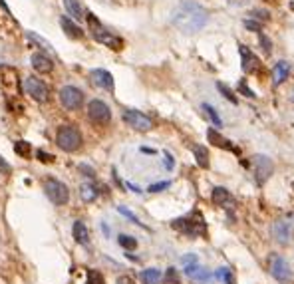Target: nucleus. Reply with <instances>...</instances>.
I'll return each instance as SVG.
<instances>
[{"instance_id":"nucleus-1","label":"nucleus","mask_w":294,"mask_h":284,"mask_svg":"<svg viewBox=\"0 0 294 284\" xmlns=\"http://www.w3.org/2000/svg\"><path fill=\"white\" fill-rule=\"evenodd\" d=\"M207 22H209V12L193 0L181 2L171 12V24L183 34H195V32L203 30L207 26Z\"/></svg>"},{"instance_id":"nucleus-2","label":"nucleus","mask_w":294,"mask_h":284,"mask_svg":"<svg viewBox=\"0 0 294 284\" xmlns=\"http://www.w3.org/2000/svg\"><path fill=\"white\" fill-rule=\"evenodd\" d=\"M171 227L179 233H183L185 237H191V239H197V237H205L207 235V225H205V219L201 213L193 211L181 219H175L171 223Z\"/></svg>"},{"instance_id":"nucleus-3","label":"nucleus","mask_w":294,"mask_h":284,"mask_svg":"<svg viewBox=\"0 0 294 284\" xmlns=\"http://www.w3.org/2000/svg\"><path fill=\"white\" fill-rule=\"evenodd\" d=\"M86 18H88L90 28H92V34H94V38H96L98 42H102V44L110 46L112 50H122V44H124V42H122L120 38H116L112 32H108V30L100 24V20H98L94 14H88Z\"/></svg>"},{"instance_id":"nucleus-4","label":"nucleus","mask_w":294,"mask_h":284,"mask_svg":"<svg viewBox=\"0 0 294 284\" xmlns=\"http://www.w3.org/2000/svg\"><path fill=\"white\" fill-rule=\"evenodd\" d=\"M56 143L60 149L72 153L76 149L82 147V134L74 128V126H64L58 130V136H56Z\"/></svg>"},{"instance_id":"nucleus-5","label":"nucleus","mask_w":294,"mask_h":284,"mask_svg":"<svg viewBox=\"0 0 294 284\" xmlns=\"http://www.w3.org/2000/svg\"><path fill=\"white\" fill-rule=\"evenodd\" d=\"M44 191H46V195H48V199L54 203V205H66L68 201H70V191H68V187L62 183V181H58V179H48L46 183H44Z\"/></svg>"},{"instance_id":"nucleus-6","label":"nucleus","mask_w":294,"mask_h":284,"mask_svg":"<svg viewBox=\"0 0 294 284\" xmlns=\"http://www.w3.org/2000/svg\"><path fill=\"white\" fill-rule=\"evenodd\" d=\"M293 229H294V215H287V217H281L279 221L273 223V239L281 245H289L291 237H293Z\"/></svg>"},{"instance_id":"nucleus-7","label":"nucleus","mask_w":294,"mask_h":284,"mask_svg":"<svg viewBox=\"0 0 294 284\" xmlns=\"http://www.w3.org/2000/svg\"><path fill=\"white\" fill-rule=\"evenodd\" d=\"M253 173H255V179L259 185L267 183L271 179V175L275 173V163L271 157L267 155H255L253 157Z\"/></svg>"},{"instance_id":"nucleus-8","label":"nucleus","mask_w":294,"mask_h":284,"mask_svg":"<svg viewBox=\"0 0 294 284\" xmlns=\"http://www.w3.org/2000/svg\"><path fill=\"white\" fill-rule=\"evenodd\" d=\"M0 90L6 92V96H18L20 94V82L18 72L10 66H0Z\"/></svg>"},{"instance_id":"nucleus-9","label":"nucleus","mask_w":294,"mask_h":284,"mask_svg":"<svg viewBox=\"0 0 294 284\" xmlns=\"http://www.w3.org/2000/svg\"><path fill=\"white\" fill-rule=\"evenodd\" d=\"M88 118L96 126H108L112 120V112H110L108 104H104L102 100H92L88 104Z\"/></svg>"},{"instance_id":"nucleus-10","label":"nucleus","mask_w":294,"mask_h":284,"mask_svg":"<svg viewBox=\"0 0 294 284\" xmlns=\"http://www.w3.org/2000/svg\"><path fill=\"white\" fill-rule=\"evenodd\" d=\"M60 102H62V106H64L66 110L74 112V110H80V108H82V104H84V94H82V90H78V88H74V86H64V88L60 90Z\"/></svg>"},{"instance_id":"nucleus-11","label":"nucleus","mask_w":294,"mask_h":284,"mask_svg":"<svg viewBox=\"0 0 294 284\" xmlns=\"http://www.w3.org/2000/svg\"><path fill=\"white\" fill-rule=\"evenodd\" d=\"M271 275L275 281H279L281 284H287L293 281V271H291V265L287 263V259L275 255L271 259Z\"/></svg>"},{"instance_id":"nucleus-12","label":"nucleus","mask_w":294,"mask_h":284,"mask_svg":"<svg viewBox=\"0 0 294 284\" xmlns=\"http://www.w3.org/2000/svg\"><path fill=\"white\" fill-rule=\"evenodd\" d=\"M124 122L132 130H136V132H149V130H153V122L147 118L146 114H142L138 110H126L124 112Z\"/></svg>"},{"instance_id":"nucleus-13","label":"nucleus","mask_w":294,"mask_h":284,"mask_svg":"<svg viewBox=\"0 0 294 284\" xmlns=\"http://www.w3.org/2000/svg\"><path fill=\"white\" fill-rule=\"evenodd\" d=\"M24 92H26L32 100H36V102H40V104L48 100V86H46L42 80L34 78V76H30V78L24 80Z\"/></svg>"},{"instance_id":"nucleus-14","label":"nucleus","mask_w":294,"mask_h":284,"mask_svg":"<svg viewBox=\"0 0 294 284\" xmlns=\"http://www.w3.org/2000/svg\"><path fill=\"white\" fill-rule=\"evenodd\" d=\"M239 52H241V60H243V70L247 74H259L261 72V60L247 46H239Z\"/></svg>"},{"instance_id":"nucleus-15","label":"nucleus","mask_w":294,"mask_h":284,"mask_svg":"<svg viewBox=\"0 0 294 284\" xmlns=\"http://www.w3.org/2000/svg\"><path fill=\"white\" fill-rule=\"evenodd\" d=\"M90 78H92V82H94L98 88H104V90H108V92H114V76H112L108 70H102V68L92 70V72H90Z\"/></svg>"},{"instance_id":"nucleus-16","label":"nucleus","mask_w":294,"mask_h":284,"mask_svg":"<svg viewBox=\"0 0 294 284\" xmlns=\"http://www.w3.org/2000/svg\"><path fill=\"white\" fill-rule=\"evenodd\" d=\"M30 62H32V68H34L36 72H40V74H48V72H52V68H54L52 60H50L46 54H34Z\"/></svg>"},{"instance_id":"nucleus-17","label":"nucleus","mask_w":294,"mask_h":284,"mask_svg":"<svg viewBox=\"0 0 294 284\" xmlns=\"http://www.w3.org/2000/svg\"><path fill=\"white\" fill-rule=\"evenodd\" d=\"M60 26H62L64 32H66L70 38H74V40H78V38L84 36V30H82L72 18H68V16H62V18H60Z\"/></svg>"},{"instance_id":"nucleus-18","label":"nucleus","mask_w":294,"mask_h":284,"mask_svg":"<svg viewBox=\"0 0 294 284\" xmlns=\"http://www.w3.org/2000/svg\"><path fill=\"white\" fill-rule=\"evenodd\" d=\"M289 74H291V64L289 62H279L275 68H273V82H275V86H279V84H283L287 78H289Z\"/></svg>"},{"instance_id":"nucleus-19","label":"nucleus","mask_w":294,"mask_h":284,"mask_svg":"<svg viewBox=\"0 0 294 284\" xmlns=\"http://www.w3.org/2000/svg\"><path fill=\"white\" fill-rule=\"evenodd\" d=\"M72 233H74L76 243H80V245H88V243H90V233H88V227H86L82 221H76V223H74Z\"/></svg>"},{"instance_id":"nucleus-20","label":"nucleus","mask_w":294,"mask_h":284,"mask_svg":"<svg viewBox=\"0 0 294 284\" xmlns=\"http://www.w3.org/2000/svg\"><path fill=\"white\" fill-rule=\"evenodd\" d=\"M207 140L213 143V145L221 147V149H233V143L229 142V140H225L215 128H209V132H207Z\"/></svg>"},{"instance_id":"nucleus-21","label":"nucleus","mask_w":294,"mask_h":284,"mask_svg":"<svg viewBox=\"0 0 294 284\" xmlns=\"http://www.w3.org/2000/svg\"><path fill=\"white\" fill-rule=\"evenodd\" d=\"M213 203L217 207H227L231 203V193L225 187H215L213 189Z\"/></svg>"},{"instance_id":"nucleus-22","label":"nucleus","mask_w":294,"mask_h":284,"mask_svg":"<svg viewBox=\"0 0 294 284\" xmlns=\"http://www.w3.org/2000/svg\"><path fill=\"white\" fill-rule=\"evenodd\" d=\"M64 6H66L68 14H70L74 20H82V18H86V16H84V10H82L80 0H64Z\"/></svg>"},{"instance_id":"nucleus-23","label":"nucleus","mask_w":294,"mask_h":284,"mask_svg":"<svg viewBox=\"0 0 294 284\" xmlns=\"http://www.w3.org/2000/svg\"><path fill=\"white\" fill-rule=\"evenodd\" d=\"M193 153H195V159H197L199 167L209 169V151H207L203 145H195V147H193Z\"/></svg>"},{"instance_id":"nucleus-24","label":"nucleus","mask_w":294,"mask_h":284,"mask_svg":"<svg viewBox=\"0 0 294 284\" xmlns=\"http://www.w3.org/2000/svg\"><path fill=\"white\" fill-rule=\"evenodd\" d=\"M80 197H82V201L92 203V201L98 197V191H96V187H94V185L86 183V185H82V187H80Z\"/></svg>"},{"instance_id":"nucleus-25","label":"nucleus","mask_w":294,"mask_h":284,"mask_svg":"<svg viewBox=\"0 0 294 284\" xmlns=\"http://www.w3.org/2000/svg\"><path fill=\"white\" fill-rule=\"evenodd\" d=\"M161 281V273L157 269H147L142 273V283L144 284H157Z\"/></svg>"},{"instance_id":"nucleus-26","label":"nucleus","mask_w":294,"mask_h":284,"mask_svg":"<svg viewBox=\"0 0 294 284\" xmlns=\"http://www.w3.org/2000/svg\"><path fill=\"white\" fill-rule=\"evenodd\" d=\"M189 279H191V281H193L195 284H205L207 281H211V273L199 267V269H197V271H195V273H193Z\"/></svg>"},{"instance_id":"nucleus-27","label":"nucleus","mask_w":294,"mask_h":284,"mask_svg":"<svg viewBox=\"0 0 294 284\" xmlns=\"http://www.w3.org/2000/svg\"><path fill=\"white\" fill-rule=\"evenodd\" d=\"M217 90L221 92V96L225 98V100H229L231 104H237V98H235V94H233V90L227 86V84H223V82H217Z\"/></svg>"},{"instance_id":"nucleus-28","label":"nucleus","mask_w":294,"mask_h":284,"mask_svg":"<svg viewBox=\"0 0 294 284\" xmlns=\"http://www.w3.org/2000/svg\"><path fill=\"white\" fill-rule=\"evenodd\" d=\"M203 110H205V114L209 116V120L215 124V128H221V126H223V122H221V118H219V114H217V110H215L213 106L203 104Z\"/></svg>"},{"instance_id":"nucleus-29","label":"nucleus","mask_w":294,"mask_h":284,"mask_svg":"<svg viewBox=\"0 0 294 284\" xmlns=\"http://www.w3.org/2000/svg\"><path fill=\"white\" fill-rule=\"evenodd\" d=\"M118 243H120L126 251H134V249H138V241H136L134 237H130V235H120V237H118Z\"/></svg>"},{"instance_id":"nucleus-30","label":"nucleus","mask_w":294,"mask_h":284,"mask_svg":"<svg viewBox=\"0 0 294 284\" xmlns=\"http://www.w3.org/2000/svg\"><path fill=\"white\" fill-rule=\"evenodd\" d=\"M14 151H16V155H20V157H30V143L28 142H16L14 143Z\"/></svg>"},{"instance_id":"nucleus-31","label":"nucleus","mask_w":294,"mask_h":284,"mask_svg":"<svg viewBox=\"0 0 294 284\" xmlns=\"http://www.w3.org/2000/svg\"><path fill=\"white\" fill-rule=\"evenodd\" d=\"M86 284H106V281H104V277H102L100 271H88V281H86Z\"/></svg>"},{"instance_id":"nucleus-32","label":"nucleus","mask_w":294,"mask_h":284,"mask_svg":"<svg viewBox=\"0 0 294 284\" xmlns=\"http://www.w3.org/2000/svg\"><path fill=\"white\" fill-rule=\"evenodd\" d=\"M259 44H261V48L265 50V54H267V56L273 52V42L269 40V36H267V34H263V32L259 34Z\"/></svg>"},{"instance_id":"nucleus-33","label":"nucleus","mask_w":294,"mask_h":284,"mask_svg":"<svg viewBox=\"0 0 294 284\" xmlns=\"http://www.w3.org/2000/svg\"><path fill=\"white\" fill-rule=\"evenodd\" d=\"M165 284H181V279H179V273L171 267V269H167V273H165Z\"/></svg>"},{"instance_id":"nucleus-34","label":"nucleus","mask_w":294,"mask_h":284,"mask_svg":"<svg viewBox=\"0 0 294 284\" xmlns=\"http://www.w3.org/2000/svg\"><path fill=\"white\" fill-rule=\"evenodd\" d=\"M215 279L225 281V284H235L233 283V275H231V271H229V269H219V271L215 273Z\"/></svg>"},{"instance_id":"nucleus-35","label":"nucleus","mask_w":294,"mask_h":284,"mask_svg":"<svg viewBox=\"0 0 294 284\" xmlns=\"http://www.w3.org/2000/svg\"><path fill=\"white\" fill-rule=\"evenodd\" d=\"M118 211H120V213H122V215H124V217H128V219H130V221H134V223H136V225H140V227H144V225H142V223H140V219H138V217H136V215H134V213H132V211H130V209H126V207H118Z\"/></svg>"},{"instance_id":"nucleus-36","label":"nucleus","mask_w":294,"mask_h":284,"mask_svg":"<svg viewBox=\"0 0 294 284\" xmlns=\"http://www.w3.org/2000/svg\"><path fill=\"white\" fill-rule=\"evenodd\" d=\"M171 183L169 181H161V183H155V185H149V193H159V191H163V189H167Z\"/></svg>"},{"instance_id":"nucleus-37","label":"nucleus","mask_w":294,"mask_h":284,"mask_svg":"<svg viewBox=\"0 0 294 284\" xmlns=\"http://www.w3.org/2000/svg\"><path fill=\"white\" fill-rule=\"evenodd\" d=\"M245 28H247V30H253V32H259V34H261V30H263L261 24L255 22V20H245Z\"/></svg>"},{"instance_id":"nucleus-38","label":"nucleus","mask_w":294,"mask_h":284,"mask_svg":"<svg viewBox=\"0 0 294 284\" xmlns=\"http://www.w3.org/2000/svg\"><path fill=\"white\" fill-rule=\"evenodd\" d=\"M36 155H38V159H40L42 163H52V161H54V155H52V153H46V151H42V149H40Z\"/></svg>"},{"instance_id":"nucleus-39","label":"nucleus","mask_w":294,"mask_h":284,"mask_svg":"<svg viewBox=\"0 0 294 284\" xmlns=\"http://www.w3.org/2000/svg\"><path fill=\"white\" fill-rule=\"evenodd\" d=\"M0 173H2V175H10V173H12V167L8 165V161H6L2 155H0Z\"/></svg>"},{"instance_id":"nucleus-40","label":"nucleus","mask_w":294,"mask_h":284,"mask_svg":"<svg viewBox=\"0 0 294 284\" xmlns=\"http://www.w3.org/2000/svg\"><path fill=\"white\" fill-rule=\"evenodd\" d=\"M239 92H241V94H245L247 98H257V96H255L249 88H247V84H245V82H241V84H239Z\"/></svg>"},{"instance_id":"nucleus-41","label":"nucleus","mask_w":294,"mask_h":284,"mask_svg":"<svg viewBox=\"0 0 294 284\" xmlns=\"http://www.w3.org/2000/svg\"><path fill=\"white\" fill-rule=\"evenodd\" d=\"M181 263H183V267H185V265H193V263H199V259H197L195 255H187V257H183V259H181Z\"/></svg>"},{"instance_id":"nucleus-42","label":"nucleus","mask_w":294,"mask_h":284,"mask_svg":"<svg viewBox=\"0 0 294 284\" xmlns=\"http://www.w3.org/2000/svg\"><path fill=\"white\" fill-rule=\"evenodd\" d=\"M183 269H185V275H187V277H191V275H193V273H195V271L199 269V263H193V265H185Z\"/></svg>"},{"instance_id":"nucleus-43","label":"nucleus","mask_w":294,"mask_h":284,"mask_svg":"<svg viewBox=\"0 0 294 284\" xmlns=\"http://www.w3.org/2000/svg\"><path fill=\"white\" fill-rule=\"evenodd\" d=\"M165 167H167V169H173V157H171V153H167V151H165Z\"/></svg>"},{"instance_id":"nucleus-44","label":"nucleus","mask_w":294,"mask_h":284,"mask_svg":"<svg viewBox=\"0 0 294 284\" xmlns=\"http://www.w3.org/2000/svg\"><path fill=\"white\" fill-rule=\"evenodd\" d=\"M118 284H136V283H134L132 277H120V279H118Z\"/></svg>"},{"instance_id":"nucleus-45","label":"nucleus","mask_w":294,"mask_h":284,"mask_svg":"<svg viewBox=\"0 0 294 284\" xmlns=\"http://www.w3.org/2000/svg\"><path fill=\"white\" fill-rule=\"evenodd\" d=\"M253 14H255V18H263V20H269V12H261V10H255Z\"/></svg>"},{"instance_id":"nucleus-46","label":"nucleus","mask_w":294,"mask_h":284,"mask_svg":"<svg viewBox=\"0 0 294 284\" xmlns=\"http://www.w3.org/2000/svg\"><path fill=\"white\" fill-rule=\"evenodd\" d=\"M80 169H82L84 173H88V177H94V169H92V167H88V165H80Z\"/></svg>"},{"instance_id":"nucleus-47","label":"nucleus","mask_w":294,"mask_h":284,"mask_svg":"<svg viewBox=\"0 0 294 284\" xmlns=\"http://www.w3.org/2000/svg\"><path fill=\"white\" fill-rule=\"evenodd\" d=\"M291 100H293V102H294V90H293V98H291Z\"/></svg>"},{"instance_id":"nucleus-48","label":"nucleus","mask_w":294,"mask_h":284,"mask_svg":"<svg viewBox=\"0 0 294 284\" xmlns=\"http://www.w3.org/2000/svg\"><path fill=\"white\" fill-rule=\"evenodd\" d=\"M229 2H239V0H229Z\"/></svg>"}]
</instances>
